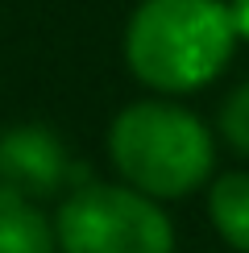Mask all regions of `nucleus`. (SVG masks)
Instances as JSON below:
<instances>
[{"instance_id": "39448f33", "label": "nucleus", "mask_w": 249, "mask_h": 253, "mask_svg": "<svg viewBox=\"0 0 249 253\" xmlns=\"http://www.w3.org/2000/svg\"><path fill=\"white\" fill-rule=\"evenodd\" d=\"M0 253H54L50 220L4 183H0Z\"/></svg>"}, {"instance_id": "7ed1b4c3", "label": "nucleus", "mask_w": 249, "mask_h": 253, "mask_svg": "<svg viewBox=\"0 0 249 253\" xmlns=\"http://www.w3.org/2000/svg\"><path fill=\"white\" fill-rule=\"evenodd\" d=\"M62 253H170L174 228L150 195L129 187H79L58 208Z\"/></svg>"}, {"instance_id": "0eeeda50", "label": "nucleus", "mask_w": 249, "mask_h": 253, "mask_svg": "<svg viewBox=\"0 0 249 253\" xmlns=\"http://www.w3.org/2000/svg\"><path fill=\"white\" fill-rule=\"evenodd\" d=\"M220 133L237 154H249V83L233 91L220 108Z\"/></svg>"}, {"instance_id": "423d86ee", "label": "nucleus", "mask_w": 249, "mask_h": 253, "mask_svg": "<svg viewBox=\"0 0 249 253\" xmlns=\"http://www.w3.org/2000/svg\"><path fill=\"white\" fill-rule=\"evenodd\" d=\"M212 224L233 249L249 253V174H220L208 195Z\"/></svg>"}, {"instance_id": "f257e3e1", "label": "nucleus", "mask_w": 249, "mask_h": 253, "mask_svg": "<svg viewBox=\"0 0 249 253\" xmlns=\"http://www.w3.org/2000/svg\"><path fill=\"white\" fill-rule=\"evenodd\" d=\"M233 8L220 0H141L124 29V58L145 87L195 91L233 58Z\"/></svg>"}, {"instance_id": "f03ea898", "label": "nucleus", "mask_w": 249, "mask_h": 253, "mask_svg": "<svg viewBox=\"0 0 249 253\" xmlns=\"http://www.w3.org/2000/svg\"><path fill=\"white\" fill-rule=\"evenodd\" d=\"M112 166L124 183L154 199H179L212 174L216 150L204 121L179 104H129L108 129Z\"/></svg>"}, {"instance_id": "20e7f679", "label": "nucleus", "mask_w": 249, "mask_h": 253, "mask_svg": "<svg viewBox=\"0 0 249 253\" xmlns=\"http://www.w3.org/2000/svg\"><path fill=\"white\" fill-rule=\"evenodd\" d=\"M71 178V158L62 141L42 125H17L0 133V183L25 199L54 195Z\"/></svg>"}, {"instance_id": "6e6552de", "label": "nucleus", "mask_w": 249, "mask_h": 253, "mask_svg": "<svg viewBox=\"0 0 249 253\" xmlns=\"http://www.w3.org/2000/svg\"><path fill=\"white\" fill-rule=\"evenodd\" d=\"M233 25L241 38H249V0H233Z\"/></svg>"}]
</instances>
